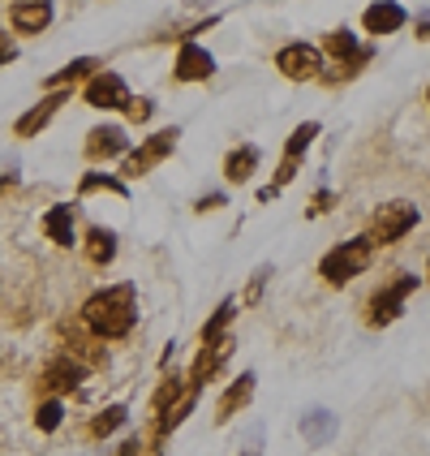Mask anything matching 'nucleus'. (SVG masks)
Listing matches in <instances>:
<instances>
[{"label":"nucleus","mask_w":430,"mask_h":456,"mask_svg":"<svg viewBox=\"0 0 430 456\" xmlns=\"http://www.w3.org/2000/svg\"><path fill=\"white\" fill-rule=\"evenodd\" d=\"M250 456H258V452H250Z\"/></svg>","instance_id":"nucleus-37"},{"label":"nucleus","mask_w":430,"mask_h":456,"mask_svg":"<svg viewBox=\"0 0 430 456\" xmlns=\"http://www.w3.org/2000/svg\"><path fill=\"white\" fill-rule=\"evenodd\" d=\"M82 379H86V366H82L77 357L61 354L56 362H48V370H44L39 387H44L48 396H69V392H77V387H82Z\"/></svg>","instance_id":"nucleus-14"},{"label":"nucleus","mask_w":430,"mask_h":456,"mask_svg":"<svg viewBox=\"0 0 430 456\" xmlns=\"http://www.w3.org/2000/svg\"><path fill=\"white\" fill-rule=\"evenodd\" d=\"M9 61H18V39L9 30H0V65H9Z\"/></svg>","instance_id":"nucleus-30"},{"label":"nucleus","mask_w":430,"mask_h":456,"mask_svg":"<svg viewBox=\"0 0 430 456\" xmlns=\"http://www.w3.org/2000/svg\"><path fill=\"white\" fill-rule=\"evenodd\" d=\"M61 103H69V86H65V91H48L35 108H26L22 117L13 121V138H35V134H44L48 121L61 112Z\"/></svg>","instance_id":"nucleus-12"},{"label":"nucleus","mask_w":430,"mask_h":456,"mask_svg":"<svg viewBox=\"0 0 430 456\" xmlns=\"http://www.w3.org/2000/svg\"><path fill=\"white\" fill-rule=\"evenodd\" d=\"M232 319H237V297H224V302L215 305V314L203 323V340H215V336H224L232 328Z\"/></svg>","instance_id":"nucleus-27"},{"label":"nucleus","mask_w":430,"mask_h":456,"mask_svg":"<svg viewBox=\"0 0 430 456\" xmlns=\"http://www.w3.org/2000/svg\"><path fill=\"white\" fill-rule=\"evenodd\" d=\"M232 345H237V340H232V331H224V336H215V340H203V349H199V357H194V366H190V375H185L194 392H203L207 383H211L215 375H220V366H224L228 357H232Z\"/></svg>","instance_id":"nucleus-8"},{"label":"nucleus","mask_w":430,"mask_h":456,"mask_svg":"<svg viewBox=\"0 0 430 456\" xmlns=\"http://www.w3.org/2000/svg\"><path fill=\"white\" fill-rule=\"evenodd\" d=\"M177 138H181V129H177V126L155 129L151 138H142V142H138V151H126V164H121V177H126V181L147 177V173H151L155 164H164L168 155L177 151Z\"/></svg>","instance_id":"nucleus-6"},{"label":"nucleus","mask_w":430,"mask_h":456,"mask_svg":"<svg viewBox=\"0 0 430 456\" xmlns=\"http://www.w3.org/2000/svg\"><path fill=\"white\" fill-rule=\"evenodd\" d=\"M405 22H409V13L396 4V0H379V4H370V9L361 13L366 35H396Z\"/></svg>","instance_id":"nucleus-17"},{"label":"nucleus","mask_w":430,"mask_h":456,"mask_svg":"<svg viewBox=\"0 0 430 456\" xmlns=\"http://www.w3.org/2000/svg\"><path fill=\"white\" fill-rule=\"evenodd\" d=\"M224 203H228L224 194H203V199L194 203V211H199V216H207V211H220V207H224Z\"/></svg>","instance_id":"nucleus-31"},{"label":"nucleus","mask_w":430,"mask_h":456,"mask_svg":"<svg viewBox=\"0 0 430 456\" xmlns=\"http://www.w3.org/2000/svg\"><path fill=\"white\" fill-rule=\"evenodd\" d=\"M331 203H336V199H331L328 190H323V194H319V199H314V207H310V216H319V211H328Z\"/></svg>","instance_id":"nucleus-33"},{"label":"nucleus","mask_w":430,"mask_h":456,"mask_svg":"<svg viewBox=\"0 0 430 456\" xmlns=\"http://www.w3.org/2000/svg\"><path fill=\"white\" fill-rule=\"evenodd\" d=\"M370 258H375V246H370V237L361 232V237H349V241H340V246H331V250L323 254L319 276H323V284H331V289H345V284H353V280L370 267Z\"/></svg>","instance_id":"nucleus-2"},{"label":"nucleus","mask_w":430,"mask_h":456,"mask_svg":"<svg viewBox=\"0 0 430 456\" xmlns=\"http://www.w3.org/2000/svg\"><path fill=\"white\" fill-rule=\"evenodd\" d=\"M61 422H65V396H48V401L35 405V427L44 435L61 431Z\"/></svg>","instance_id":"nucleus-26"},{"label":"nucleus","mask_w":430,"mask_h":456,"mask_svg":"<svg viewBox=\"0 0 430 456\" xmlns=\"http://www.w3.org/2000/svg\"><path fill=\"white\" fill-rule=\"evenodd\" d=\"M13 185H18V173H4V177H0V194H4V190H13Z\"/></svg>","instance_id":"nucleus-34"},{"label":"nucleus","mask_w":430,"mask_h":456,"mask_svg":"<svg viewBox=\"0 0 430 456\" xmlns=\"http://www.w3.org/2000/svg\"><path fill=\"white\" fill-rule=\"evenodd\" d=\"M323 52L340 61L345 77L357 74V69L370 61V48H361V44H357V35L349 30V26H336V30H328V35H323Z\"/></svg>","instance_id":"nucleus-11"},{"label":"nucleus","mask_w":430,"mask_h":456,"mask_svg":"<svg viewBox=\"0 0 430 456\" xmlns=\"http://www.w3.org/2000/svg\"><path fill=\"white\" fill-rule=\"evenodd\" d=\"M82 100L91 103V108H100V112H121L129 103V86L121 74H112V69H100V74L86 77V86H82Z\"/></svg>","instance_id":"nucleus-7"},{"label":"nucleus","mask_w":430,"mask_h":456,"mask_svg":"<svg viewBox=\"0 0 430 456\" xmlns=\"http://www.w3.org/2000/svg\"><path fill=\"white\" fill-rule=\"evenodd\" d=\"M86 159L91 164H108V159H126L129 151V138H126V126H95L86 134Z\"/></svg>","instance_id":"nucleus-13"},{"label":"nucleus","mask_w":430,"mask_h":456,"mask_svg":"<svg viewBox=\"0 0 430 456\" xmlns=\"http://www.w3.org/2000/svg\"><path fill=\"white\" fill-rule=\"evenodd\" d=\"M117 194V199H129V181L126 177H112V173H86L77 181V199H91V194Z\"/></svg>","instance_id":"nucleus-23"},{"label":"nucleus","mask_w":430,"mask_h":456,"mask_svg":"<svg viewBox=\"0 0 430 456\" xmlns=\"http://www.w3.org/2000/svg\"><path fill=\"white\" fill-rule=\"evenodd\" d=\"M258 159H263V151H258L254 142L232 147V151L224 155V181L228 185H246V181L254 177V168H258Z\"/></svg>","instance_id":"nucleus-21"},{"label":"nucleus","mask_w":430,"mask_h":456,"mask_svg":"<svg viewBox=\"0 0 430 456\" xmlns=\"http://www.w3.org/2000/svg\"><path fill=\"white\" fill-rule=\"evenodd\" d=\"M82 254H86L91 267H108V263L117 258V232L103 224H91L86 237H82Z\"/></svg>","instance_id":"nucleus-19"},{"label":"nucleus","mask_w":430,"mask_h":456,"mask_svg":"<svg viewBox=\"0 0 430 456\" xmlns=\"http://www.w3.org/2000/svg\"><path fill=\"white\" fill-rule=\"evenodd\" d=\"M211 74H215V56H211L203 44L185 39L177 52V65H173V77H177V82H207Z\"/></svg>","instance_id":"nucleus-15"},{"label":"nucleus","mask_w":430,"mask_h":456,"mask_svg":"<svg viewBox=\"0 0 430 456\" xmlns=\"http://www.w3.org/2000/svg\"><path fill=\"white\" fill-rule=\"evenodd\" d=\"M100 69H103V65L95 61V56H77V61H69V65H65L61 74L44 77V91H65V86L74 91L77 82H86V77H91V74H100Z\"/></svg>","instance_id":"nucleus-22"},{"label":"nucleus","mask_w":430,"mask_h":456,"mask_svg":"<svg viewBox=\"0 0 430 456\" xmlns=\"http://www.w3.org/2000/svg\"><path fill=\"white\" fill-rule=\"evenodd\" d=\"M121 112H126L134 126H147V121H151V112H155V103L151 100H134V95H129V103L121 108Z\"/></svg>","instance_id":"nucleus-29"},{"label":"nucleus","mask_w":430,"mask_h":456,"mask_svg":"<svg viewBox=\"0 0 430 456\" xmlns=\"http://www.w3.org/2000/svg\"><path fill=\"white\" fill-rule=\"evenodd\" d=\"M314 138H319V121H302V126L288 134V142H284V159H280V168H276V181L258 190V199H263V203H272L280 190L302 173V159H305V151H310V142H314Z\"/></svg>","instance_id":"nucleus-5"},{"label":"nucleus","mask_w":430,"mask_h":456,"mask_svg":"<svg viewBox=\"0 0 430 456\" xmlns=\"http://www.w3.org/2000/svg\"><path fill=\"white\" fill-rule=\"evenodd\" d=\"M61 336H65V354L77 357L86 370H100V366H108V354H103V340L95 336V331L86 328L82 319L77 323H61Z\"/></svg>","instance_id":"nucleus-10"},{"label":"nucleus","mask_w":430,"mask_h":456,"mask_svg":"<svg viewBox=\"0 0 430 456\" xmlns=\"http://www.w3.org/2000/svg\"><path fill=\"white\" fill-rule=\"evenodd\" d=\"M44 232H48V241H56V246H77V228H74V207L69 203H56L44 211Z\"/></svg>","instance_id":"nucleus-20"},{"label":"nucleus","mask_w":430,"mask_h":456,"mask_svg":"<svg viewBox=\"0 0 430 456\" xmlns=\"http://www.w3.org/2000/svg\"><path fill=\"white\" fill-rule=\"evenodd\" d=\"M418 220H422L418 203H409V199H392V203H383L379 211H375V220H370V228H366V237H370V246H375V250H379V246H396L405 232L418 228Z\"/></svg>","instance_id":"nucleus-3"},{"label":"nucleus","mask_w":430,"mask_h":456,"mask_svg":"<svg viewBox=\"0 0 430 456\" xmlns=\"http://www.w3.org/2000/svg\"><path fill=\"white\" fill-rule=\"evenodd\" d=\"M418 284H422V276L401 272L392 284L375 289V293H370V302H366V323H370V328H387V323H396V319H401V310H405V302H409V293H418Z\"/></svg>","instance_id":"nucleus-4"},{"label":"nucleus","mask_w":430,"mask_h":456,"mask_svg":"<svg viewBox=\"0 0 430 456\" xmlns=\"http://www.w3.org/2000/svg\"><path fill=\"white\" fill-rule=\"evenodd\" d=\"M142 452V439H138V435H129L126 444H121V456H138Z\"/></svg>","instance_id":"nucleus-32"},{"label":"nucleus","mask_w":430,"mask_h":456,"mask_svg":"<svg viewBox=\"0 0 430 456\" xmlns=\"http://www.w3.org/2000/svg\"><path fill=\"white\" fill-rule=\"evenodd\" d=\"M129 422V409L126 405H108L103 413L91 418V439H108V435H117L121 427Z\"/></svg>","instance_id":"nucleus-25"},{"label":"nucleus","mask_w":430,"mask_h":456,"mask_svg":"<svg viewBox=\"0 0 430 456\" xmlns=\"http://www.w3.org/2000/svg\"><path fill=\"white\" fill-rule=\"evenodd\" d=\"M254 387H258V383H254V370H246V375H237V379L228 383V392L220 396V405H215V422H232V418L254 401Z\"/></svg>","instance_id":"nucleus-18"},{"label":"nucleus","mask_w":430,"mask_h":456,"mask_svg":"<svg viewBox=\"0 0 430 456\" xmlns=\"http://www.w3.org/2000/svg\"><path fill=\"white\" fill-rule=\"evenodd\" d=\"M426 103H430V91H426Z\"/></svg>","instance_id":"nucleus-36"},{"label":"nucleus","mask_w":430,"mask_h":456,"mask_svg":"<svg viewBox=\"0 0 430 456\" xmlns=\"http://www.w3.org/2000/svg\"><path fill=\"white\" fill-rule=\"evenodd\" d=\"M267 276H272V267H258L250 276V284H246V293H241V305L250 310V305H258V297H263V284H267Z\"/></svg>","instance_id":"nucleus-28"},{"label":"nucleus","mask_w":430,"mask_h":456,"mask_svg":"<svg viewBox=\"0 0 430 456\" xmlns=\"http://www.w3.org/2000/svg\"><path fill=\"white\" fill-rule=\"evenodd\" d=\"M185 392H190V379H185V375H168V379L159 383V392L151 396V418H159L164 409H173Z\"/></svg>","instance_id":"nucleus-24"},{"label":"nucleus","mask_w":430,"mask_h":456,"mask_svg":"<svg viewBox=\"0 0 430 456\" xmlns=\"http://www.w3.org/2000/svg\"><path fill=\"white\" fill-rule=\"evenodd\" d=\"M9 26L18 35H44L52 26V0H13L9 4Z\"/></svg>","instance_id":"nucleus-16"},{"label":"nucleus","mask_w":430,"mask_h":456,"mask_svg":"<svg viewBox=\"0 0 430 456\" xmlns=\"http://www.w3.org/2000/svg\"><path fill=\"white\" fill-rule=\"evenodd\" d=\"M276 69L288 82H310V77H323V52L314 44H284L276 52Z\"/></svg>","instance_id":"nucleus-9"},{"label":"nucleus","mask_w":430,"mask_h":456,"mask_svg":"<svg viewBox=\"0 0 430 456\" xmlns=\"http://www.w3.org/2000/svg\"><path fill=\"white\" fill-rule=\"evenodd\" d=\"M426 280H430V263H426Z\"/></svg>","instance_id":"nucleus-35"},{"label":"nucleus","mask_w":430,"mask_h":456,"mask_svg":"<svg viewBox=\"0 0 430 456\" xmlns=\"http://www.w3.org/2000/svg\"><path fill=\"white\" fill-rule=\"evenodd\" d=\"M82 323L95 331L100 340H126L129 331L138 328V289L129 280L95 289L82 302Z\"/></svg>","instance_id":"nucleus-1"}]
</instances>
